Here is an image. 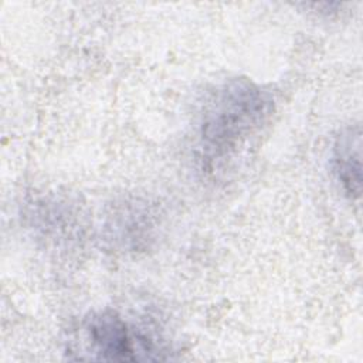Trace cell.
<instances>
[{"mask_svg":"<svg viewBox=\"0 0 363 363\" xmlns=\"http://www.w3.org/2000/svg\"><path fill=\"white\" fill-rule=\"evenodd\" d=\"M274 112L272 94L248 78H230L203 105L196 159L206 173L223 172L268 123Z\"/></svg>","mask_w":363,"mask_h":363,"instance_id":"6da1fadb","label":"cell"},{"mask_svg":"<svg viewBox=\"0 0 363 363\" xmlns=\"http://www.w3.org/2000/svg\"><path fill=\"white\" fill-rule=\"evenodd\" d=\"M81 360L139 362L167 359L163 343L129 323L119 312L104 309L82 319L75 339L68 346Z\"/></svg>","mask_w":363,"mask_h":363,"instance_id":"7a4b0ae2","label":"cell"},{"mask_svg":"<svg viewBox=\"0 0 363 363\" xmlns=\"http://www.w3.org/2000/svg\"><path fill=\"white\" fill-rule=\"evenodd\" d=\"M362 133L360 126H349L340 132L333 146V170L343 191L350 199L360 196L362 164H360Z\"/></svg>","mask_w":363,"mask_h":363,"instance_id":"3957f363","label":"cell"}]
</instances>
